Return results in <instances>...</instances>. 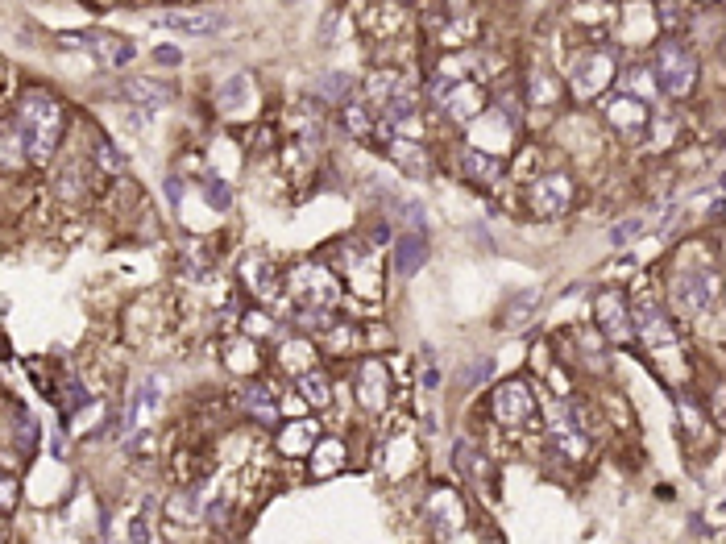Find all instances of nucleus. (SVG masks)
I'll return each mask as SVG.
<instances>
[{"mask_svg":"<svg viewBox=\"0 0 726 544\" xmlns=\"http://www.w3.org/2000/svg\"><path fill=\"white\" fill-rule=\"evenodd\" d=\"M121 92L129 96L133 108H150V113H158V108L171 104V88H162L158 79H129Z\"/></svg>","mask_w":726,"mask_h":544,"instance_id":"nucleus-18","label":"nucleus"},{"mask_svg":"<svg viewBox=\"0 0 726 544\" xmlns=\"http://www.w3.org/2000/svg\"><path fill=\"white\" fill-rule=\"evenodd\" d=\"M424 511H428L432 532H436L440 540H461V536H465V503H461L453 491L436 486V491L428 495V503H424Z\"/></svg>","mask_w":726,"mask_h":544,"instance_id":"nucleus-9","label":"nucleus"},{"mask_svg":"<svg viewBox=\"0 0 726 544\" xmlns=\"http://www.w3.org/2000/svg\"><path fill=\"white\" fill-rule=\"evenodd\" d=\"M644 229V216H631V221H623V225H614V246H627V241Z\"/></svg>","mask_w":726,"mask_h":544,"instance_id":"nucleus-32","label":"nucleus"},{"mask_svg":"<svg viewBox=\"0 0 726 544\" xmlns=\"http://www.w3.org/2000/svg\"><path fill=\"white\" fill-rule=\"evenodd\" d=\"M299 395H307V403H312V407H324V403L332 399L328 378L316 374V370H303V374H299Z\"/></svg>","mask_w":726,"mask_h":544,"instance_id":"nucleus-26","label":"nucleus"},{"mask_svg":"<svg viewBox=\"0 0 726 544\" xmlns=\"http://www.w3.org/2000/svg\"><path fill=\"white\" fill-rule=\"evenodd\" d=\"M693 84H697V59L689 54V46H681L677 38H664L656 46V88L673 100H685Z\"/></svg>","mask_w":726,"mask_h":544,"instance_id":"nucleus-3","label":"nucleus"},{"mask_svg":"<svg viewBox=\"0 0 726 544\" xmlns=\"http://www.w3.org/2000/svg\"><path fill=\"white\" fill-rule=\"evenodd\" d=\"M386 395H390V383H386L382 362H366L357 370V403L366 407V412H382Z\"/></svg>","mask_w":726,"mask_h":544,"instance_id":"nucleus-16","label":"nucleus"},{"mask_svg":"<svg viewBox=\"0 0 726 544\" xmlns=\"http://www.w3.org/2000/svg\"><path fill=\"white\" fill-rule=\"evenodd\" d=\"M710 5H718V0H710Z\"/></svg>","mask_w":726,"mask_h":544,"instance_id":"nucleus-38","label":"nucleus"},{"mask_svg":"<svg viewBox=\"0 0 726 544\" xmlns=\"http://www.w3.org/2000/svg\"><path fill=\"white\" fill-rule=\"evenodd\" d=\"M96 158L104 162V171H113V175L121 171V154H117L113 146H108V142H96Z\"/></svg>","mask_w":726,"mask_h":544,"instance_id":"nucleus-34","label":"nucleus"},{"mask_svg":"<svg viewBox=\"0 0 726 544\" xmlns=\"http://www.w3.org/2000/svg\"><path fill=\"white\" fill-rule=\"evenodd\" d=\"M341 466H345V445L341 441H320L316 461H312V474L316 478H328V474H337Z\"/></svg>","mask_w":726,"mask_h":544,"instance_id":"nucleus-22","label":"nucleus"},{"mask_svg":"<svg viewBox=\"0 0 726 544\" xmlns=\"http://www.w3.org/2000/svg\"><path fill=\"white\" fill-rule=\"evenodd\" d=\"M316 432H320V424H316V420H303V424H291V428L283 432V437H278V449H283L287 457H295V453H307V449H312V445L320 441V437H316Z\"/></svg>","mask_w":726,"mask_h":544,"instance_id":"nucleus-20","label":"nucleus"},{"mask_svg":"<svg viewBox=\"0 0 726 544\" xmlns=\"http://www.w3.org/2000/svg\"><path fill=\"white\" fill-rule=\"evenodd\" d=\"M469 142H473V150H482V154H507L511 150V142H515V133H511V121L507 117H498V113H486V117H473V129H469Z\"/></svg>","mask_w":726,"mask_h":544,"instance_id":"nucleus-14","label":"nucleus"},{"mask_svg":"<svg viewBox=\"0 0 726 544\" xmlns=\"http://www.w3.org/2000/svg\"><path fill=\"white\" fill-rule=\"evenodd\" d=\"M17 495H21V486H17V478H13L9 470H0V511H9V507L17 503Z\"/></svg>","mask_w":726,"mask_h":544,"instance_id":"nucleus-31","label":"nucleus"},{"mask_svg":"<svg viewBox=\"0 0 726 544\" xmlns=\"http://www.w3.org/2000/svg\"><path fill=\"white\" fill-rule=\"evenodd\" d=\"M594 320H598V329H602L610 341H631V337H635L631 299L619 295V291H602V295L594 299Z\"/></svg>","mask_w":726,"mask_h":544,"instance_id":"nucleus-10","label":"nucleus"},{"mask_svg":"<svg viewBox=\"0 0 726 544\" xmlns=\"http://www.w3.org/2000/svg\"><path fill=\"white\" fill-rule=\"evenodd\" d=\"M345 121H349V129H353V138H366V133L374 129L366 100H349V108H345Z\"/></svg>","mask_w":726,"mask_h":544,"instance_id":"nucleus-29","label":"nucleus"},{"mask_svg":"<svg viewBox=\"0 0 726 544\" xmlns=\"http://www.w3.org/2000/svg\"><path fill=\"white\" fill-rule=\"evenodd\" d=\"M245 407L254 412L262 424H270L274 416H278V403H274V395L266 391V387H245Z\"/></svg>","mask_w":726,"mask_h":544,"instance_id":"nucleus-27","label":"nucleus"},{"mask_svg":"<svg viewBox=\"0 0 726 544\" xmlns=\"http://www.w3.org/2000/svg\"><path fill=\"white\" fill-rule=\"evenodd\" d=\"M337 295H341V287H337V279H332L328 266L303 262V266L291 270V299L299 304V320L320 324L324 312L337 304Z\"/></svg>","mask_w":726,"mask_h":544,"instance_id":"nucleus-2","label":"nucleus"},{"mask_svg":"<svg viewBox=\"0 0 726 544\" xmlns=\"http://www.w3.org/2000/svg\"><path fill=\"white\" fill-rule=\"evenodd\" d=\"M154 59H158V63H179V50H166V46H158V50H154Z\"/></svg>","mask_w":726,"mask_h":544,"instance_id":"nucleus-36","label":"nucleus"},{"mask_svg":"<svg viewBox=\"0 0 726 544\" xmlns=\"http://www.w3.org/2000/svg\"><path fill=\"white\" fill-rule=\"evenodd\" d=\"M63 46H71V50H88L100 67H125V63H133V54H137L133 42H125V38H117V34H108V30L63 34Z\"/></svg>","mask_w":726,"mask_h":544,"instance_id":"nucleus-5","label":"nucleus"},{"mask_svg":"<svg viewBox=\"0 0 726 544\" xmlns=\"http://www.w3.org/2000/svg\"><path fill=\"white\" fill-rule=\"evenodd\" d=\"M245 279L254 283V291H258L262 299H270V295H274V270H270V262L249 258V262H245Z\"/></svg>","mask_w":726,"mask_h":544,"instance_id":"nucleus-28","label":"nucleus"},{"mask_svg":"<svg viewBox=\"0 0 726 544\" xmlns=\"http://www.w3.org/2000/svg\"><path fill=\"white\" fill-rule=\"evenodd\" d=\"M610 79H614V63H610V54H602V50H585V54H577L573 67H569V88H573V96H581V100L598 96V92L610 84Z\"/></svg>","mask_w":726,"mask_h":544,"instance_id":"nucleus-7","label":"nucleus"},{"mask_svg":"<svg viewBox=\"0 0 726 544\" xmlns=\"http://www.w3.org/2000/svg\"><path fill=\"white\" fill-rule=\"evenodd\" d=\"M461 175H465V179H473V183H498L502 167H498V158H494V154L465 150V154H461Z\"/></svg>","mask_w":726,"mask_h":544,"instance_id":"nucleus-19","label":"nucleus"},{"mask_svg":"<svg viewBox=\"0 0 726 544\" xmlns=\"http://www.w3.org/2000/svg\"><path fill=\"white\" fill-rule=\"evenodd\" d=\"M718 295V275L710 266H685L677 270L673 279V304L685 312V316H702Z\"/></svg>","mask_w":726,"mask_h":544,"instance_id":"nucleus-4","label":"nucleus"},{"mask_svg":"<svg viewBox=\"0 0 726 544\" xmlns=\"http://www.w3.org/2000/svg\"><path fill=\"white\" fill-rule=\"evenodd\" d=\"M606 121L614 129H623V133H639L648 125V108H644L639 96H610L606 100Z\"/></svg>","mask_w":726,"mask_h":544,"instance_id":"nucleus-17","label":"nucleus"},{"mask_svg":"<svg viewBox=\"0 0 726 544\" xmlns=\"http://www.w3.org/2000/svg\"><path fill=\"white\" fill-rule=\"evenodd\" d=\"M490 412H494V420H498V424H507V428H523L527 420L536 416V395H532V387H527L523 378H511V383H502V387L494 391Z\"/></svg>","mask_w":726,"mask_h":544,"instance_id":"nucleus-6","label":"nucleus"},{"mask_svg":"<svg viewBox=\"0 0 726 544\" xmlns=\"http://www.w3.org/2000/svg\"><path fill=\"white\" fill-rule=\"evenodd\" d=\"M424 250H428L424 233L399 237V275H415V270H420V262H424Z\"/></svg>","mask_w":726,"mask_h":544,"instance_id":"nucleus-21","label":"nucleus"},{"mask_svg":"<svg viewBox=\"0 0 726 544\" xmlns=\"http://www.w3.org/2000/svg\"><path fill=\"white\" fill-rule=\"evenodd\" d=\"M158 412H162V378H158V374H150L146 383L133 391V399H129V420H125L129 441L146 437V432L154 428V420H158Z\"/></svg>","mask_w":726,"mask_h":544,"instance_id":"nucleus-8","label":"nucleus"},{"mask_svg":"<svg viewBox=\"0 0 726 544\" xmlns=\"http://www.w3.org/2000/svg\"><path fill=\"white\" fill-rule=\"evenodd\" d=\"M390 158L403 162V167H407L411 175H428V154H424L420 146H415V142H403V138H399V142H390Z\"/></svg>","mask_w":726,"mask_h":544,"instance_id":"nucleus-24","label":"nucleus"},{"mask_svg":"<svg viewBox=\"0 0 726 544\" xmlns=\"http://www.w3.org/2000/svg\"><path fill=\"white\" fill-rule=\"evenodd\" d=\"M0 536H5V528H0Z\"/></svg>","mask_w":726,"mask_h":544,"instance_id":"nucleus-37","label":"nucleus"},{"mask_svg":"<svg viewBox=\"0 0 726 544\" xmlns=\"http://www.w3.org/2000/svg\"><path fill=\"white\" fill-rule=\"evenodd\" d=\"M150 21L171 34H191V38H216L229 25L220 13H150Z\"/></svg>","mask_w":726,"mask_h":544,"instance_id":"nucleus-13","label":"nucleus"},{"mask_svg":"<svg viewBox=\"0 0 726 544\" xmlns=\"http://www.w3.org/2000/svg\"><path fill=\"white\" fill-rule=\"evenodd\" d=\"M17 129H21V142H25V158H34L38 167L50 162V154L59 150V138H63V104L54 100L50 92L34 88L21 96V108H17Z\"/></svg>","mask_w":726,"mask_h":544,"instance_id":"nucleus-1","label":"nucleus"},{"mask_svg":"<svg viewBox=\"0 0 726 544\" xmlns=\"http://www.w3.org/2000/svg\"><path fill=\"white\" fill-rule=\"evenodd\" d=\"M0 162H5V167H21V162H25V142H21L17 125L0 129Z\"/></svg>","mask_w":726,"mask_h":544,"instance_id":"nucleus-25","label":"nucleus"},{"mask_svg":"<svg viewBox=\"0 0 726 544\" xmlns=\"http://www.w3.org/2000/svg\"><path fill=\"white\" fill-rule=\"evenodd\" d=\"M627 88H635V92H639V100H648V96L656 92V84H652V79H648L644 71H627Z\"/></svg>","mask_w":726,"mask_h":544,"instance_id":"nucleus-33","label":"nucleus"},{"mask_svg":"<svg viewBox=\"0 0 726 544\" xmlns=\"http://www.w3.org/2000/svg\"><path fill=\"white\" fill-rule=\"evenodd\" d=\"M283 366L291 370V374H303V370H312L316 366V349H312V341H287L283 345Z\"/></svg>","mask_w":726,"mask_h":544,"instance_id":"nucleus-23","label":"nucleus"},{"mask_svg":"<svg viewBox=\"0 0 726 544\" xmlns=\"http://www.w3.org/2000/svg\"><path fill=\"white\" fill-rule=\"evenodd\" d=\"M631 324H635V337H644L652 349H664V345L677 341L673 337V324H668L664 308L656 304L652 295H639L635 304H631Z\"/></svg>","mask_w":726,"mask_h":544,"instance_id":"nucleus-11","label":"nucleus"},{"mask_svg":"<svg viewBox=\"0 0 726 544\" xmlns=\"http://www.w3.org/2000/svg\"><path fill=\"white\" fill-rule=\"evenodd\" d=\"M527 204H532L536 216H561L573 204V179L569 175H544L532 183L527 192Z\"/></svg>","mask_w":726,"mask_h":544,"instance_id":"nucleus-12","label":"nucleus"},{"mask_svg":"<svg viewBox=\"0 0 726 544\" xmlns=\"http://www.w3.org/2000/svg\"><path fill=\"white\" fill-rule=\"evenodd\" d=\"M320 88H324V92H345V88H349V79H341V75H337V79L324 75V79H320Z\"/></svg>","mask_w":726,"mask_h":544,"instance_id":"nucleus-35","label":"nucleus"},{"mask_svg":"<svg viewBox=\"0 0 726 544\" xmlns=\"http://www.w3.org/2000/svg\"><path fill=\"white\" fill-rule=\"evenodd\" d=\"M444 100H440V108L449 113L453 121H473V117H482V88L478 84H444V92H440Z\"/></svg>","mask_w":726,"mask_h":544,"instance_id":"nucleus-15","label":"nucleus"},{"mask_svg":"<svg viewBox=\"0 0 726 544\" xmlns=\"http://www.w3.org/2000/svg\"><path fill=\"white\" fill-rule=\"evenodd\" d=\"M556 92H561V88H556V79H548L544 71H532V100L536 104H552Z\"/></svg>","mask_w":726,"mask_h":544,"instance_id":"nucleus-30","label":"nucleus"}]
</instances>
